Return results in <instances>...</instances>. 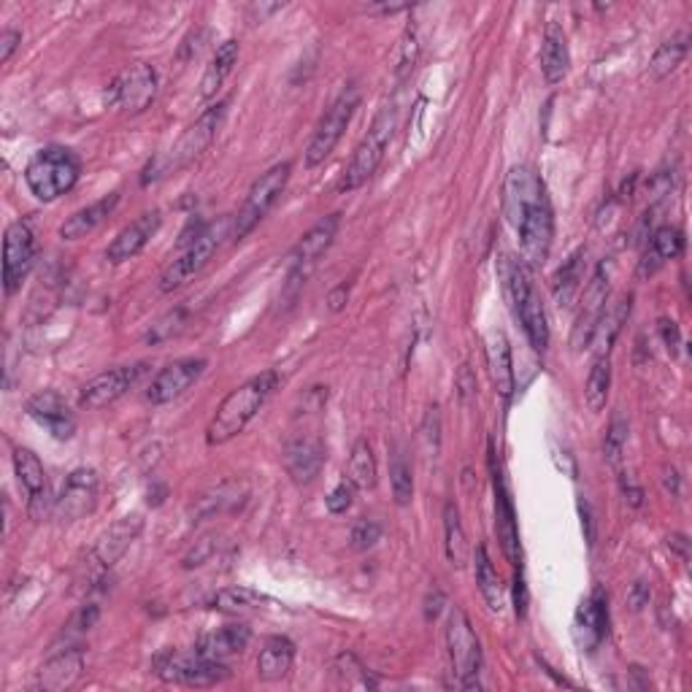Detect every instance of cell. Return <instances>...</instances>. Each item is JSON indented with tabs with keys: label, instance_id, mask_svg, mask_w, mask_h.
Listing matches in <instances>:
<instances>
[{
	"label": "cell",
	"instance_id": "obj_1",
	"mask_svg": "<svg viewBox=\"0 0 692 692\" xmlns=\"http://www.w3.org/2000/svg\"><path fill=\"white\" fill-rule=\"evenodd\" d=\"M503 217L520 239L522 263L544 268L555 241V211L536 168L514 166L503 184Z\"/></svg>",
	"mask_w": 692,
	"mask_h": 692
},
{
	"label": "cell",
	"instance_id": "obj_2",
	"mask_svg": "<svg viewBox=\"0 0 692 692\" xmlns=\"http://www.w3.org/2000/svg\"><path fill=\"white\" fill-rule=\"evenodd\" d=\"M279 381V371L268 368L263 371V374L246 379L244 385L235 387L233 392H228L224 401L217 406V412H214L211 422H208L206 441L211 444V447H219V444H228L230 438L244 433V427L255 420L257 412L268 403V398L274 396Z\"/></svg>",
	"mask_w": 692,
	"mask_h": 692
},
{
	"label": "cell",
	"instance_id": "obj_3",
	"mask_svg": "<svg viewBox=\"0 0 692 692\" xmlns=\"http://www.w3.org/2000/svg\"><path fill=\"white\" fill-rule=\"evenodd\" d=\"M498 279H500V287H503L506 301H509L514 317L520 319L531 347L536 349V352H547L549 347L547 308H544L542 295H538L536 284H533L531 268H527L520 257L500 255Z\"/></svg>",
	"mask_w": 692,
	"mask_h": 692
},
{
	"label": "cell",
	"instance_id": "obj_4",
	"mask_svg": "<svg viewBox=\"0 0 692 692\" xmlns=\"http://www.w3.org/2000/svg\"><path fill=\"white\" fill-rule=\"evenodd\" d=\"M82 177V160L69 146H44L31 157L25 168V184L38 201H52L69 195Z\"/></svg>",
	"mask_w": 692,
	"mask_h": 692
},
{
	"label": "cell",
	"instance_id": "obj_5",
	"mask_svg": "<svg viewBox=\"0 0 692 692\" xmlns=\"http://www.w3.org/2000/svg\"><path fill=\"white\" fill-rule=\"evenodd\" d=\"M228 235H233V219L230 217H222L219 222L201 224L193 233V239H187L184 250L160 274V284H157L160 292H173L187 284L193 277H198L208 263H211V257L217 255V250L222 246V239H228Z\"/></svg>",
	"mask_w": 692,
	"mask_h": 692
},
{
	"label": "cell",
	"instance_id": "obj_6",
	"mask_svg": "<svg viewBox=\"0 0 692 692\" xmlns=\"http://www.w3.org/2000/svg\"><path fill=\"white\" fill-rule=\"evenodd\" d=\"M398 128V109L392 100H387L379 109V114L371 122L368 133L360 141V146L354 149L352 160H349L344 177L339 182V193H354V190L363 187L376 171H379L381 160L387 155V146H390L392 136H396Z\"/></svg>",
	"mask_w": 692,
	"mask_h": 692
},
{
	"label": "cell",
	"instance_id": "obj_7",
	"mask_svg": "<svg viewBox=\"0 0 692 692\" xmlns=\"http://www.w3.org/2000/svg\"><path fill=\"white\" fill-rule=\"evenodd\" d=\"M224 114H228V100H217L214 106H208L204 114L177 138V144L155 162V173L151 179L160 177H171V173H179L182 168L193 166L201 155L214 144L217 138L219 128H222Z\"/></svg>",
	"mask_w": 692,
	"mask_h": 692
},
{
	"label": "cell",
	"instance_id": "obj_8",
	"mask_svg": "<svg viewBox=\"0 0 692 692\" xmlns=\"http://www.w3.org/2000/svg\"><path fill=\"white\" fill-rule=\"evenodd\" d=\"M290 173H292V162L284 160V162H277V166L268 168V171L263 173V177L257 179L255 184H252L244 206H241L239 214H235L233 235H230V239L233 241L246 239V235H250L252 230H255L257 224H260L263 219L268 217V211H271V208L279 204L281 193L287 190Z\"/></svg>",
	"mask_w": 692,
	"mask_h": 692
},
{
	"label": "cell",
	"instance_id": "obj_9",
	"mask_svg": "<svg viewBox=\"0 0 692 692\" xmlns=\"http://www.w3.org/2000/svg\"><path fill=\"white\" fill-rule=\"evenodd\" d=\"M155 673L168 684H182V688H214L230 677V668L224 663L211 660V657L195 652H162L155 657Z\"/></svg>",
	"mask_w": 692,
	"mask_h": 692
},
{
	"label": "cell",
	"instance_id": "obj_10",
	"mask_svg": "<svg viewBox=\"0 0 692 692\" xmlns=\"http://www.w3.org/2000/svg\"><path fill=\"white\" fill-rule=\"evenodd\" d=\"M447 646L449 660H452L454 677L463 690H479L482 673V644L474 624L463 609L449 611L447 620Z\"/></svg>",
	"mask_w": 692,
	"mask_h": 692
},
{
	"label": "cell",
	"instance_id": "obj_11",
	"mask_svg": "<svg viewBox=\"0 0 692 692\" xmlns=\"http://www.w3.org/2000/svg\"><path fill=\"white\" fill-rule=\"evenodd\" d=\"M357 106H360V89L357 87H347L344 93H341L339 98L333 100V106L325 111L323 122H319V128L314 131L312 141H308L306 155H303L306 168L323 166V162L328 160L330 155H333V149L339 146L341 136H344V131L349 128V122H352Z\"/></svg>",
	"mask_w": 692,
	"mask_h": 692
},
{
	"label": "cell",
	"instance_id": "obj_12",
	"mask_svg": "<svg viewBox=\"0 0 692 692\" xmlns=\"http://www.w3.org/2000/svg\"><path fill=\"white\" fill-rule=\"evenodd\" d=\"M157 98V71L149 63H136L122 73H117L114 82L106 89L109 109L125 111V114H141L149 109Z\"/></svg>",
	"mask_w": 692,
	"mask_h": 692
},
{
	"label": "cell",
	"instance_id": "obj_13",
	"mask_svg": "<svg viewBox=\"0 0 692 692\" xmlns=\"http://www.w3.org/2000/svg\"><path fill=\"white\" fill-rule=\"evenodd\" d=\"M149 371V363H133V365H117V368L104 371V374L93 376L87 385H82L78 390V406L87 409V412H100V409L111 406V403L120 401L122 396H128L131 387H136L141 376Z\"/></svg>",
	"mask_w": 692,
	"mask_h": 692
},
{
	"label": "cell",
	"instance_id": "obj_14",
	"mask_svg": "<svg viewBox=\"0 0 692 692\" xmlns=\"http://www.w3.org/2000/svg\"><path fill=\"white\" fill-rule=\"evenodd\" d=\"M141 527H144V522H141L138 514L122 517L120 522H114V525H111L109 531L98 538L95 549L89 553V566H87L89 584H98L100 579H104L106 573L117 566V560H120V557L133 547Z\"/></svg>",
	"mask_w": 692,
	"mask_h": 692
},
{
	"label": "cell",
	"instance_id": "obj_15",
	"mask_svg": "<svg viewBox=\"0 0 692 692\" xmlns=\"http://www.w3.org/2000/svg\"><path fill=\"white\" fill-rule=\"evenodd\" d=\"M33 260H36V235L25 219H16L5 228L3 239V287L5 295H14L22 287L27 274H31Z\"/></svg>",
	"mask_w": 692,
	"mask_h": 692
},
{
	"label": "cell",
	"instance_id": "obj_16",
	"mask_svg": "<svg viewBox=\"0 0 692 692\" xmlns=\"http://www.w3.org/2000/svg\"><path fill=\"white\" fill-rule=\"evenodd\" d=\"M14 474L22 489L27 493V514H31V520L44 522L54 511V500L58 498H52V493H49L47 471H44L41 460H38L33 449H14Z\"/></svg>",
	"mask_w": 692,
	"mask_h": 692
},
{
	"label": "cell",
	"instance_id": "obj_17",
	"mask_svg": "<svg viewBox=\"0 0 692 692\" xmlns=\"http://www.w3.org/2000/svg\"><path fill=\"white\" fill-rule=\"evenodd\" d=\"M341 224V214H328V217L319 219L314 228H308L306 233L301 235L295 246L290 252V281L292 284H301L306 281L312 268L317 266L319 257L333 246L336 233H339Z\"/></svg>",
	"mask_w": 692,
	"mask_h": 692
},
{
	"label": "cell",
	"instance_id": "obj_18",
	"mask_svg": "<svg viewBox=\"0 0 692 692\" xmlns=\"http://www.w3.org/2000/svg\"><path fill=\"white\" fill-rule=\"evenodd\" d=\"M606 303H609V274H606V266L600 263V266L595 268L593 277H590L587 284H584L582 312H579L576 325H573L571 349L576 354L593 347L595 330H598L600 317H604Z\"/></svg>",
	"mask_w": 692,
	"mask_h": 692
},
{
	"label": "cell",
	"instance_id": "obj_19",
	"mask_svg": "<svg viewBox=\"0 0 692 692\" xmlns=\"http://www.w3.org/2000/svg\"><path fill=\"white\" fill-rule=\"evenodd\" d=\"M100 479L95 469H76L71 471L69 479L63 482L58 500H54V517L60 522H76L84 520L98 506Z\"/></svg>",
	"mask_w": 692,
	"mask_h": 692
},
{
	"label": "cell",
	"instance_id": "obj_20",
	"mask_svg": "<svg viewBox=\"0 0 692 692\" xmlns=\"http://www.w3.org/2000/svg\"><path fill=\"white\" fill-rule=\"evenodd\" d=\"M206 365L208 363L204 357H184L177 360V363H168L166 368L151 379L149 390H146V401H149L151 406L173 403L206 374Z\"/></svg>",
	"mask_w": 692,
	"mask_h": 692
},
{
	"label": "cell",
	"instance_id": "obj_21",
	"mask_svg": "<svg viewBox=\"0 0 692 692\" xmlns=\"http://www.w3.org/2000/svg\"><path fill=\"white\" fill-rule=\"evenodd\" d=\"M489 471H493V487H495V531H498L500 549H503L506 560L514 568L522 566V547H520V527H517L514 503H511L509 487H506L503 474L495 465V449H489Z\"/></svg>",
	"mask_w": 692,
	"mask_h": 692
},
{
	"label": "cell",
	"instance_id": "obj_22",
	"mask_svg": "<svg viewBox=\"0 0 692 692\" xmlns=\"http://www.w3.org/2000/svg\"><path fill=\"white\" fill-rule=\"evenodd\" d=\"M609 635V595L604 587H595L590 598L579 604L573 617V639L584 652H595Z\"/></svg>",
	"mask_w": 692,
	"mask_h": 692
},
{
	"label": "cell",
	"instance_id": "obj_23",
	"mask_svg": "<svg viewBox=\"0 0 692 692\" xmlns=\"http://www.w3.org/2000/svg\"><path fill=\"white\" fill-rule=\"evenodd\" d=\"M25 412L33 422H38L49 436L58 438V441H69V438H73V433H76V414L71 412L69 401H65L60 392H36V396L27 401Z\"/></svg>",
	"mask_w": 692,
	"mask_h": 692
},
{
	"label": "cell",
	"instance_id": "obj_24",
	"mask_svg": "<svg viewBox=\"0 0 692 692\" xmlns=\"http://www.w3.org/2000/svg\"><path fill=\"white\" fill-rule=\"evenodd\" d=\"M328 460L325 444L317 436H298L284 447V469L295 485L306 487L323 474V465Z\"/></svg>",
	"mask_w": 692,
	"mask_h": 692
},
{
	"label": "cell",
	"instance_id": "obj_25",
	"mask_svg": "<svg viewBox=\"0 0 692 692\" xmlns=\"http://www.w3.org/2000/svg\"><path fill=\"white\" fill-rule=\"evenodd\" d=\"M160 211H144L138 219H133L131 224H125V228L117 233V239L111 241L109 250H106V260L111 263V266H120V263H128L133 260V257H138L141 252L146 250V244H149L151 239H155V233L160 230Z\"/></svg>",
	"mask_w": 692,
	"mask_h": 692
},
{
	"label": "cell",
	"instance_id": "obj_26",
	"mask_svg": "<svg viewBox=\"0 0 692 692\" xmlns=\"http://www.w3.org/2000/svg\"><path fill=\"white\" fill-rule=\"evenodd\" d=\"M84 677V652L65 649L60 655L49 657L36 677V690L41 692H69L82 682Z\"/></svg>",
	"mask_w": 692,
	"mask_h": 692
},
{
	"label": "cell",
	"instance_id": "obj_27",
	"mask_svg": "<svg viewBox=\"0 0 692 692\" xmlns=\"http://www.w3.org/2000/svg\"><path fill=\"white\" fill-rule=\"evenodd\" d=\"M485 352H487V371H489V379H493L495 392L503 398L506 403L511 401L514 396V385H517V376H514V363H511V344L506 339L503 330H489L487 341H485Z\"/></svg>",
	"mask_w": 692,
	"mask_h": 692
},
{
	"label": "cell",
	"instance_id": "obj_28",
	"mask_svg": "<svg viewBox=\"0 0 692 692\" xmlns=\"http://www.w3.org/2000/svg\"><path fill=\"white\" fill-rule=\"evenodd\" d=\"M684 252V233L679 228H671V224H663L652 233L649 244H646L644 257L639 263V277L646 279L652 274L660 271L668 260H677Z\"/></svg>",
	"mask_w": 692,
	"mask_h": 692
},
{
	"label": "cell",
	"instance_id": "obj_29",
	"mask_svg": "<svg viewBox=\"0 0 692 692\" xmlns=\"http://www.w3.org/2000/svg\"><path fill=\"white\" fill-rule=\"evenodd\" d=\"M117 204H120V193H109V195H104L100 201H95V204L73 211L71 217L65 219L63 224H60V239L63 241L87 239L89 233H95V230H98L100 224H104L106 219L114 214Z\"/></svg>",
	"mask_w": 692,
	"mask_h": 692
},
{
	"label": "cell",
	"instance_id": "obj_30",
	"mask_svg": "<svg viewBox=\"0 0 692 692\" xmlns=\"http://www.w3.org/2000/svg\"><path fill=\"white\" fill-rule=\"evenodd\" d=\"M571 69V49H568L566 31H562L557 22H549L547 31H544V44H542V73L547 84H560L568 76Z\"/></svg>",
	"mask_w": 692,
	"mask_h": 692
},
{
	"label": "cell",
	"instance_id": "obj_31",
	"mask_svg": "<svg viewBox=\"0 0 692 692\" xmlns=\"http://www.w3.org/2000/svg\"><path fill=\"white\" fill-rule=\"evenodd\" d=\"M295 663V644L287 635H271L257 655V677L260 682H281Z\"/></svg>",
	"mask_w": 692,
	"mask_h": 692
},
{
	"label": "cell",
	"instance_id": "obj_32",
	"mask_svg": "<svg viewBox=\"0 0 692 692\" xmlns=\"http://www.w3.org/2000/svg\"><path fill=\"white\" fill-rule=\"evenodd\" d=\"M252 641V630L250 624H224V628L214 630V633H208L201 639L198 644V652L201 655L211 657V660H219L224 663L228 657H235L241 655V652L250 646Z\"/></svg>",
	"mask_w": 692,
	"mask_h": 692
},
{
	"label": "cell",
	"instance_id": "obj_33",
	"mask_svg": "<svg viewBox=\"0 0 692 692\" xmlns=\"http://www.w3.org/2000/svg\"><path fill=\"white\" fill-rule=\"evenodd\" d=\"M239 54H241V47L235 38H228V41L219 44L217 52H214V58L208 60L204 78H201V100H211L214 95L219 93V87L224 84V78L233 73L235 63H239Z\"/></svg>",
	"mask_w": 692,
	"mask_h": 692
},
{
	"label": "cell",
	"instance_id": "obj_34",
	"mask_svg": "<svg viewBox=\"0 0 692 692\" xmlns=\"http://www.w3.org/2000/svg\"><path fill=\"white\" fill-rule=\"evenodd\" d=\"M688 52H690V36L688 33H677L673 38L663 41L660 47H657V52L652 54L646 76H649L652 82H660V78L671 76V73L684 63Z\"/></svg>",
	"mask_w": 692,
	"mask_h": 692
},
{
	"label": "cell",
	"instance_id": "obj_35",
	"mask_svg": "<svg viewBox=\"0 0 692 692\" xmlns=\"http://www.w3.org/2000/svg\"><path fill=\"white\" fill-rule=\"evenodd\" d=\"M444 549L452 568H465L469 562V542H465L463 522H460V509L454 503L444 506Z\"/></svg>",
	"mask_w": 692,
	"mask_h": 692
},
{
	"label": "cell",
	"instance_id": "obj_36",
	"mask_svg": "<svg viewBox=\"0 0 692 692\" xmlns=\"http://www.w3.org/2000/svg\"><path fill=\"white\" fill-rule=\"evenodd\" d=\"M347 479L357 489H374L379 471H376V454L371 449L368 438H357L349 454V474Z\"/></svg>",
	"mask_w": 692,
	"mask_h": 692
},
{
	"label": "cell",
	"instance_id": "obj_37",
	"mask_svg": "<svg viewBox=\"0 0 692 692\" xmlns=\"http://www.w3.org/2000/svg\"><path fill=\"white\" fill-rule=\"evenodd\" d=\"M630 306H633V295H622L620 301L604 308V317H600L598 330H595V339H593L598 341V357L600 354L611 352V344H615L617 336H620L622 323L630 317Z\"/></svg>",
	"mask_w": 692,
	"mask_h": 692
},
{
	"label": "cell",
	"instance_id": "obj_38",
	"mask_svg": "<svg viewBox=\"0 0 692 692\" xmlns=\"http://www.w3.org/2000/svg\"><path fill=\"white\" fill-rule=\"evenodd\" d=\"M476 584H479V593L482 598H485V604L489 606L493 611H500L503 609V582H500L498 571H495L493 560H489V553L485 544H479L476 547Z\"/></svg>",
	"mask_w": 692,
	"mask_h": 692
},
{
	"label": "cell",
	"instance_id": "obj_39",
	"mask_svg": "<svg viewBox=\"0 0 692 692\" xmlns=\"http://www.w3.org/2000/svg\"><path fill=\"white\" fill-rule=\"evenodd\" d=\"M609 390H611V360L609 354H600L595 357L593 368H590L587 376V387H584V403L593 414L604 412L606 401H609Z\"/></svg>",
	"mask_w": 692,
	"mask_h": 692
},
{
	"label": "cell",
	"instance_id": "obj_40",
	"mask_svg": "<svg viewBox=\"0 0 692 692\" xmlns=\"http://www.w3.org/2000/svg\"><path fill=\"white\" fill-rule=\"evenodd\" d=\"M582 281H584V250H576L566 263H562L560 271L555 274V281H553L555 301L560 303V306H568V303L576 298V292L582 290Z\"/></svg>",
	"mask_w": 692,
	"mask_h": 692
},
{
	"label": "cell",
	"instance_id": "obj_41",
	"mask_svg": "<svg viewBox=\"0 0 692 692\" xmlns=\"http://www.w3.org/2000/svg\"><path fill=\"white\" fill-rule=\"evenodd\" d=\"M246 495V485H239V482H222L219 487H214L211 493H206L204 498H198V517H214V514H222V511L235 509V506L244 500Z\"/></svg>",
	"mask_w": 692,
	"mask_h": 692
},
{
	"label": "cell",
	"instance_id": "obj_42",
	"mask_svg": "<svg viewBox=\"0 0 692 692\" xmlns=\"http://www.w3.org/2000/svg\"><path fill=\"white\" fill-rule=\"evenodd\" d=\"M333 677L339 679L341 688H349V690H374L376 688V679L371 677L368 668L363 666V663L357 660L354 655H349V652H344V655H339L333 660Z\"/></svg>",
	"mask_w": 692,
	"mask_h": 692
},
{
	"label": "cell",
	"instance_id": "obj_43",
	"mask_svg": "<svg viewBox=\"0 0 692 692\" xmlns=\"http://www.w3.org/2000/svg\"><path fill=\"white\" fill-rule=\"evenodd\" d=\"M214 609L219 611H241V609H255V606L260 604H271V598H266V595L255 593V590L250 587H228V590H219L217 595H214Z\"/></svg>",
	"mask_w": 692,
	"mask_h": 692
},
{
	"label": "cell",
	"instance_id": "obj_44",
	"mask_svg": "<svg viewBox=\"0 0 692 692\" xmlns=\"http://www.w3.org/2000/svg\"><path fill=\"white\" fill-rule=\"evenodd\" d=\"M390 485H392V498H396L398 506H409L414 498V476L412 469H409L406 458L403 454H396L390 463Z\"/></svg>",
	"mask_w": 692,
	"mask_h": 692
},
{
	"label": "cell",
	"instance_id": "obj_45",
	"mask_svg": "<svg viewBox=\"0 0 692 692\" xmlns=\"http://www.w3.org/2000/svg\"><path fill=\"white\" fill-rule=\"evenodd\" d=\"M624 444H628V420L617 414L611 420L609 430H606V441H604V458L609 465H620Z\"/></svg>",
	"mask_w": 692,
	"mask_h": 692
},
{
	"label": "cell",
	"instance_id": "obj_46",
	"mask_svg": "<svg viewBox=\"0 0 692 692\" xmlns=\"http://www.w3.org/2000/svg\"><path fill=\"white\" fill-rule=\"evenodd\" d=\"M379 538H381V525L376 520H357L354 522L352 533H349L352 549H357V553H365V549L376 547Z\"/></svg>",
	"mask_w": 692,
	"mask_h": 692
},
{
	"label": "cell",
	"instance_id": "obj_47",
	"mask_svg": "<svg viewBox=\"0 0 692 692\" xmlns=\"http://www.w3.org/2000/svg\"><path fill=\"white\" fill-rule=\"evenodd\" d=\"M354 493H357V487L352 485V482L347 479H341L339 485L333 487V493L328 495V498H325V506H328V511L330 514H347L349 509H352V503H354Z\"/></svg>",
	"mask_w": 692,
	"mask_h": 692
},
{
	"label": "cell",
	"instance_id": "obj_48",
	"mask_svg": "<svg viewBox=\"0 0 692 692\" xmlns=\"http://www.w3.org/2000/svg\"><path fill=\"white\" fill-rule=\"evenodd\" d=\"M422 441H425L427 452H438V447H441V412H438V406L427 409L425 422H422Z\"/></svg>",
	"mask_w": 692,
	"mask_h": 692
},
{
	"label": "cell",
	"instance_id": "obj_49",
	"mask_svg": "<svg viewBox=\"0 0 692 692\" xmlns=\"http://www.w3.org/2000/svg\"><path fill=\"white\" fill-rule=\"evenodd\" d=\"M657 328H660V336H663V341H666L668 352L677 354L679 347H682V333H679L677 323H673V319H668V317H663Z\"/></svg>",
	"mask_w": 692,
	"mask_h": 692
},
{
	"label": "cell",
	"instance_id": "obj_50",
	"mask_svg": "<svg viewBox=\"0 0 692 692\" xmlns=\"http://www.w3.org/2000/svg\"><path fill=\"white\" fill-rule=\"evenodd\" d=\"M514 611L520 620L527 617V590H525V579H522V566L514 568Z\"/></svg>",
	"mask_w": 692,
	"mask_h": 692
},
{
	"label": "cell",
	"instance_id": "obj_51",
	"mask_svg": "<svg viewBox=\"0 0 692 692\" xmlns=\"http://www.w3.org/2000/svg\"><path fill=\"white\" fill-rule=\"evenodd\" d=\"M20 41H22L20 31H3V36H0V60H3V63H9L14 49L20 47Z\"/></svg>",
	"mask_w": 692,
	"mask_h": 692
},
{
	"label": "cell",
	"instance_id": "obj_52",
	"mask_svg": "<svg viewBox=\"0 0 692 692\" xmlns=\"http://www.w3.org/2000/svg\"><path fill=\"white\" fill-rule=\"evenodd\" d=\"M458 387H460V401H469L471 396H476V376L471 374L469 365H463L460 368V376H458Z\"/></svg>",
	"mask_w": 692,
	"mask_h": 692
},
{
	"label": "cell",
	"instance_id": "obj_53",
	"mask_svg": "<svg viewBox=\"0 0 692 692\" xmlns=\"http://www.w3.org/2000/svg\"><path fill=\"white\" fill-rule=\"evenodd\" d=\"M646 600H649V587H646L644 582H635L633 587H630V593H628L630 609L639 611L641 606H646Z\"/></svg>",
	"mask_w": 692,
	"mask_h": 692
},
{
	"label": "cell",
	"instance_id": "obj_54",
	"mask_svg": "<svg viewBox=\"0 0 692 692\" xmlns=\"http://www.w3.org/2000/svg\"><path fill=\"white\" fill-rule=\"evenodd\" d=\"M441 606H444V593H430L425 600V617L427 620H436L438 615H441Z\"/></svg>",
	"mask_w": 692,
	"mask_h": 692
},
{
	"label": "cell",
	"instance_id": "obj_55",
	"mask_svg": "<svg viewBox=\"0 0 692 692\" xmlns=\"http://www.w3.org/2000/svg\"><path fill=\"white\" fill-rule=\"evenodd\" d=\"M668 547L682 557V560H688L690 557V542L682 536V533H671V536H668Z\"/></svg>",
	"mask_w": 692,
	"mask_h": 692
},
{
	"label": "cell",
	"instance_id": "obj_56",
	"mask_svg": "<svg viewBox=\"0 0 692 692\" xmlns=\"http://www.w3.org/2000/svg\"><path fill=\"white\" fill-rule=\"evenodd\" d=\"M622 493H624V500H628V503L633 506V509H639V506L644 503V493H641L639 487L630 485L628 479H622Z\"/></svg>",
	"mask_w": 692,
	"mask_h": 692
},
{
	"label": "cell",
	"instance_id": "obj_57",
	"mask_svg": "<svg viewBox=\"0 0 692 692\" xmlns=\"http://www.w3.org/2000/svg\"><path fill=\"white\" fill-rule=\"evenodd\" d=\"M347 295H349V287L347 284H341L339 290L330 292V298H328L330 312H341V308H344V303H347Z\"/></svg>",
	"mask_w": 692,
	"mask_h": 692
},
{
	"label": "cell",
	"instance_id": "obj_58",
	"mask_svg": "<svg viewBox=\"0 0 692 692\" xmlns=\"http://www.w3.org/2000/svg\"><path fill=\"white\" fill-rule=\"evenodd\" d=\"M663 482H666L668 493L679 495V474H677V469H666V476H663Z\"/></svg>",
	"mask_w": 692,
	"mask_h": 692
}]
</instances>
